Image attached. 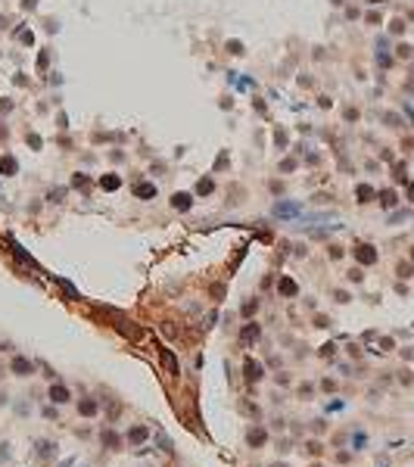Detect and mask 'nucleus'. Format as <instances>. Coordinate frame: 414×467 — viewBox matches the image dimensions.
Wrapping results in <instances>:
<instances>
[{
    "instance_id": "obj_1",
    "label": "nucleus",
    "mask_w": 414,
    "mask_h": 467,
    "mask_svg": "<svg viewBox=\"0 0 414 467\" xmlns=\"http://www.w3.org/2000/svg\"><path fill=\"white\" fill-rule=\"evenodd\" d=\"M352 256H355V262H358L361 268H368V265H377V259H380V252L374 249L370 243H358L352 249Z\"/></svg>"
},
{
    "instance_id": "obj_2",
    "label": "nucleus",
    "mask_w": 414,
    "mask_h": 467,
    "mask_svg": "<svg viewBox=\"0 0 414 467\" xmlns=\"http://www.w3.org/2000/svg\"><path fill=\"white\" fill-rule=\"evenodd\" d=\"M159 358H162V371L168 374L172 380H177V374H181V364H177V355L168 349V346H159Z\"/></svg>"
},
{
    "instance_id": "obj_3",
    "label": "nucleus",
    "mask_w": 414,
    "mask_h": 467,
    "mask_svg": "<svg viewBox=\"0 0 414 467\" xmlns=\"http://www.w3.org/2000/svg\"><path fill=\"white\" fill-rule=\"evenodd\" d=\"M112 327H115L122 336H128L131 343H137V339H143V330H140L137 324H134V321H128V318H115V321H112Z\"/></svg>"
},
{
    "instance_id": "obj_4",
    "label": "nucleus",
    "mask_w": 414,
    "mask_h": 467,
    "mask_svg": "<svg viewBox=\"0 0 414 467\" xmlns=\"http://www.w3.org/2000/svg\"><path fill=\"white\" fill-rule=\"evenodd\" d=\"M268 439H271V433H268L265 427H259V423H252V427L246 430V445L249 448H265Z\"/></svg>"
},
{
    "instance_id": "obj_5",
    "label": "nucleus",
    "mask_w": 414,
    "mask_h": 467,
    "mask_svg": "<svg viewBox=\"0 0 414 467\" xmlns=\"http://www.w3.org/2000/svg\"><path fill=\"white\" fill-rule=\"evenodd\" d=\"M243 377H246L249 383H259V380L265 377V368H261L256 358H243Z\"/></svg>"
},
{
    "instance_id": "obj_6",
    "label": "nucleus",
    "mask_w": 414,
    "mask_h": 467,
    "mask_svg": "<svg viewBox=\"0 0 414 467\" xmlns=\"http://www.w3.org/2000/svg\"><path fill=\"white\" fill-rule=\"evenodd\" d=\"M10 371L16 374V377H31V374H35V361H31V358H22V355H16V358L10 361Z\"/></svg>"
},
{
    "instance_id": "obj_7",
    "label": "nucleus",
    "mask_w": 414,
    "mask_h": 467,
    "mask_svg": "<svg viewBox=\"0 0 414 467\" xmlns=\"http://www.w3.org/2000/svg\"><path fill=\"white\" fill-rule=\"evenodd\" d=\"M100 443H103V448H109V452H118V448H122V436H118L112 427H103L100 430Z\"/></svg>"
},
{
    "instance_id": "obj_8",
    "label": "nucleus",
    "mask_w": 414,
    "mask_h": 467,
    "mask_svg": "<svg viewBox=\"0 0 414 467\" xmlns=\"http://www.w3.org/2000/svg\"><path fill=\"white\" fill-rule=\"evenodd\" d=\"M47 399L53 405H65L72 399V393H69V386H65V383H53V386H50V393H47Z\"/></svg>"
},
{
    "instance_id": "obj_9",
    "label": "nucleus",
    "mask_w": 414,
    "mask_h": 467,
    "mask_svg": "<svg viewBox=\"0 0 414 467\" xmlns=\"http://www.w3.org/2000/svg\"><path fill=\"white\" fill-rule=\"evenodd\" d=\"M147 439H150V427H147V423H134V427L128 430V443L131 445H143Z\"/></svg>"
},
{
    "instance_id": "obj_10",
    "label": "nucleus",
    "mask_w": 414,
    "mask_h": 467,
    "mask_svg": "<svg viewBox=\"0 0 414 467\" xmlns=\"http://www.w3.org/2000/svg\"><path fill=\"white\" fill-rule=\"evenodd\" d=\"M78 414H81V418H97V414H100V399H81V402H78Z\"/></svg>"
},
{
    "instance_id": "obj_11",
    "label": "nucleus",
    "mask_w": 414,
    "mask_h": 467,
    "mask_svg": "<svg viewBox=\"0 0 414 467\" xmlns=\"http://www.w3.org/2000/svg\"><path fill=\"white\" fill-rule=\"evenodd\" d=\"M355 200H358L361 206H368V202L377 200V190H374L370 184H358V187H355Z\"/></svg>"
},
{
    "instance_id": "obj_12",
    "label": "nucleus",
    "mask_w": 414,
    "mask_h": 467,
    "mask_svg": "<svg viewBox=\"0 0 414 467\" xmlns=\"http://www.w3.org/2000/svg\"><path fill=\"white\" fill-rule=\"evenodd\" d=\"M259 336H261V327L256 324V321H249V324L243 327V334H240V339H243V346H252V343H256Z\"/></svg>"
},
{
    "instance_id": "obj_13",
    "label": "nucleus",
    "mask_w": 414,
    "mask_h": 467,
    "mask_svg": "<svg viewBox=\"0 0 414 467\" xmlns=\"http://www.w3.org/2000/svg\"><path fill=\"white\" fill-rule=\"evenodd\" d=\"M277 293H281L283 299H290V296L299 293V287H296V280H293V277H281V280H277Z\"/></svg>"
},
{
    "instance_id": "obj_14",
    "label": "nucleus",
    "mask_w": 414,
    "mask_h": 467,
    "mask_svg": "<svg viewBox=\"0 0 414 467\" xmlns=\"http://www.w3.org/2000/svg\"><path fill=\"white\" fill-rule=\"evenodd\" d=\"M134 197H137V200H153L156 197V187L147 184V181H140V184H134Z\"/></svg>"
},
{
    "instance_id": "obj_15",
    "label": "nucleus",
    "mask_w": 414,
    "mask_h": 467,
    "mask_svg": "<svg viewBox=\"0 0 414 467\" xmlns=\"http://www.w3.org/2000/svg\"><path fill=\"white\" fill-rule=\"evenodd\" d=\"M377 200H380V206H383V209H392L395 202H399V193L386 187V190H380V193H377Z\"/></svg>"
},
{
    "instance_id": "obj_16",
    "label": "nucleus",
    "mask_w": 414,
    "mask_h": 467,
    "mask_svg": "<svg viewBox=\"0 0 414 467\" xmlns=\"http://www.w3.org/2000/svg\"><path fill=\"white\" fill-rule=\"evenodd\" d=\"M296 212H299V206H296V202H277V206L271 209V215L286 218V215H296Z\"/></svg>"
},
{
    "instance_id": "obj_17",
    "label": "nucleus",
    "mask_w": 414,
    "mask_h": 467,
    "mask_svg": "<svg viewBox=\"0 0 414 467\" xmlns=\"http://www.w3.org/2000/svg\"><path fill=\"white\" fill-rule=\"evenodd\" d=\"M172 206H174L177 212H187V209L193 206V197H190V193H174V197H172Z\"/></svg>"
},
{
    "instance_id": "obj_18",
    "label": "nucleus",
    "mask_w": 414,
    "mask_h": 467,
    "mask_svg": "<svg viewBox=\"0 0 414 467\" xmlns=\"http://www.w3.org/2000/svg\"><path fill=\"white\" fill-rule=\"evenodd\" d=\"M392 181L395 184H408V165H405V162H395L392 165Z\"/></svg>"
},
{
    "instance_id": "obj_19",
    "label": "nucleus",
    "mask_w": 414,
    "mask_h": 467,
    "mask_svg": "<svg viewBox=\"0 0 414 467\" xmlns=\"http://www.w3.org/2000/svg\"><path fill=\"white\" fill-rule=\"evenodd\" d=\"M100 187H103V190H118V187H122V178L118 175H103L100 178Z\"/></svg>"
},
{
    "instance_id": "obj_20",
    "label": "nucleus",
    "mask_w": 414,
    "mask_h": 467,
    "mask_svg": "<svg viewBox=\"0 0 414 467\" xmlns=\"http://www.w3.org/2000/svg\"><path fill=\"white\" fill-rule=\"evenodd\" d=\"M53 455H56V443H38V458H44V461H50Z\"/></svg>"
},
{
    "instance_id": "obj_21",
    "label": "nucleus",
    "mask_w": 414,
    "mask_h": 467,
    "mask_svg": "<svg viewBox=\"0 0 414 467\" xmlns=\"http://www.w3.org/2000/svg\"><path fill=\"white\" fill-rule=\"evenodd\" d=\"M16 168H19V162H16L13 156H3V159H0V175H16Z\"/></svg>"
},
{
    "instance_id": "obj_22",
    "label": "nucleus",
    "mask_w": 414,
    "mask_h": 467,
    "mask_svg": "<svg viewBox=\"0 0 414 467\" xmlns=\"http://www.w3.org/2000/svg\"><path fill=\"white\" fill-rule=\"evenodd\" d=\"M395 274H399L402 280L414 277V262H399V265H395Z\"/></svg>"
},
{
    "instance_id": "obj_23",
    "label": "nucleus",
    "mask_w": 414,
    "mask_h": 467,
    "mask_svg": "<svg viewBox=\"0 0 414 467\" xmlns=\"http://www.w3.org/2000/svg\"><path fill=\"white\" fill-rule=\"evenodd\" d=\"M215 190V184H212V178H202V181L196 184V197H209V193Z\"/></svg>"
},
{
    "instance_id": "obj_24",
    "label": "nucleus",
    "mask_w": 414,
    "mask_h": 467,
    "mask_svg": "<svg viewBox=\"0 0 414 467\" xmlns=\"http://www.w3.org/2000/svg\"><path fill=\"white\" fill-rule=\"evenodd\" d=\"M13 249H16V259H19V262H25V265H28V268H38V262H35V259H31V256H28V252H25V249H22V246H16V243H13Z\"/></svg>"
},
{
    "instance_id": "obj_25",
    "label": "nucleus",
    "mask_w": 414,
    "mask_h": 467,
    "mask_svg": "<svg viewBox=\"0 0 414 467\" xmlns=\"http://www.w3.org/2000/svg\"><path fill=\"white\" fill-rule=\"evenodd\" d=\"M305 452H308L311 458H318V455H324V445H321L318 439H308V443H305Z\"/></svg>"
},
{
    "instance_id": "obj_26",
    "label": "nucleus",
    "mask_w": 414,
    "mask_h": 467,
    "mask_svg": "<svg viewBox=\"0 0 414 467\" xmlns=\"http://www.w3.org/2000/svg\"><path fill=\"white\" fill-rule=\"evenodd\" d=\"M256 309H259V302H256V299H249V302H243V305H240V315H243V318H252V315H256Z\"/></svg>"
},
{
    "instance_id": "obj_27",
    "label": "nucleus",
    "mask_w": 414,
    "mask_h": 467,
    "mask_svg": "<svg viewBox=\"0 0 414 467\" xmlns=\"http://www.w3.org/2000/svg\"><path fill=\"white\" fill-rule=\"evenodd\" d=\"M156 443H159V448H162V452H172V439H168V436H165L162 430L156 433Z\"/></svg>"
},
{
    "instance_id": "obj_28",
    "label": "nucleus",
    "mask_w": 414,
    "mask_h": 467,
    "mask_svg": "<svg viewBox=\"0 0 414 467\" xmlns=\"http://www.w3.org/2000/svg\"><path fill=\"white\" fill-rule=\"evenodd\" d=\"M405 28H408V22H405V19H392V22H390V31H392V35H402Z\"/></svg>"
},
{
    "instance_id": "obj_29",
    "label": "nucleus",
    "mask_w": 414,
    "mask_h": 467,
    "mask_svg": "<svg viewBox=\"0 0 414 467\" xmlns=\"http://www.w3.org/2000/svg\"><path fill=\"white\" fill-rule=\"evenodd\" d=\"M72 187H78V190H87V187H90V181H87L84 175H75V178H72Z\"/></svg>"
},
{
    "instance_id": "obj_30",
    "label": "nucleus",
    "mask_w": 414,
    "mask_h": 467,
    "mask_svg": "<svg viewBox=\"0 0 414 467\" xmlns=\"http://www.w3.org/2000/svg\"><path fill=\"white\" fill-rule=\"evenodd\" d=\"M383 122L390 125V128H402V118H399V115H392V112H386V115H383Z\"/></svg>"
},
{
    "instance_id": "obj_31",
    "label": "nucleus",
    "mask_w": 414,
    "mask_h": 467,
    "mask_svg": "<svg viewBox=\"0 0 414 467\" xmlns=\"http://www.w3.org/2000/svg\"><path fill=\"white\" fill-rule=\"evenodd\" d=\"M349 280H352V284H361V280H365V271H361V265L349 271Z\"/></svg>"
},
{
    "instance_id": "obj_32",
    "label": "nucleus",
    "mask_w": 414,
    "mask_h": 467,
    "mask_svg": "<svg viewBox=\"0 0 414 467\" xmlns=\"http://www.w3.org/2000/svg\"><path fill=\"white\" fill-rule=\"evenodd\" d=\"M411 50H414V47H408V44H399V47H395V56H399V59H408V56H411Z\"/></svg>"
},
{
    "instance_id": "obj_33",
    "label": "nucleus",
    "mask_w": 414,
    "mask_h": 467,
    "mask_svg": "<svg viewBox=\"0 0 414 467\" xmlns=\"http://www.w3.org/2000/svg\"><path fill=\"white\" fill-rule=\"evenodd\" d=\"M333 352H336L333 343H324V346H321V355H324V358H333Z\"/></svg>"
},
{
    "instance_id": "obj_34",
    "label": "nucleus",
    "mask_w": 414,
    "mask_h": 467,
    "mask_svg": "<svg viewBox=\"0 0 414 467\" xmlns=\"http://www.w3.org/2000/svg\"><path fill=\"white\" fill-rule=\"evenodd\" d=\"M321 389H324V393H333V389H336V380H330V377L321 380Z\"/></svg>"
},
{
    "instance_id": "obj_35",
    "label": "nucleus",
    "mask_w": 414,
    "mask_h": 467,
    "mask_svg": "<svg viewBox=\"0 0 414 467\" xmlns=\"http://www.w3.org/2000/svg\"><path fill=\"white\" fill-rule=\"evenodd\" d=\"M227 50H231L234 56H240V53H243V44H240V41H231V44H227Z\"/></svg>"
},
{
    "instance_id": "obj_36",
    "label": "nucleus",
    "mask_w": 414,
    "mask_h": 467,
    "mask_svg": "<svg viewBox=\"0 0 414 467\" xmlns=\"http://www.w3.org/2000/svg\"><path fill=\"white\" fill-rule=\"evenodd\" d=\"M333 299H336V302H349V299H352V296H349V293H346V290H333Z\"/></svg>"
},
{
    "instance_id": "obj_37",
    "label": "nucleus",
    "mask_w": 414,
    "mask_h": 467,
    "mask_svg": "<svg viewBox=\"0 0 414 467\" xmlns=\"http://www.w3.org/2000/svg\"><path fill=\"white\" fill-rule=\"evenodd\" d=\"M311 393H315V386H311V383H302V386H299V396H302V399H308Z\"/></svg>"
},
{
    "instance_id": "obj_38",
    "label": "nucleus",
    "mask_w": 414,
    "mask_h": 467,
    "mask_svg": "<svg viewBox=\"0 0 414 467\" xmlns=\"http://www.w3.org/2000/svg\"><path fill=\"white\" fill-rule=\"evenodd\" d=\"M293 168H296V159H283L281 162V172H293Z\"/></svg>"
},
{
    "instance_id": "obj_39",
    "label": "nucleus",
    "mask_w": 414,
    "mask_h": 467,
    "mask_svg": "<svg viewBox=\"0 0 414 467\" xmlns=\"http://www.w3.org/2000/svg\"><path fill=\"white\" fill-rule=\"evenodd\" d=\"M390 349H392V339L383 336V339H380V352H390Z\"/></svg>"
},
{
    "instance_id": "obj_40",
    "label": "nucleus",
    "mask_w": 414,
    "mask_h": 467,
    "mask_svg": "<svg viewBox=\"0 0 414 467\" xmlns=\"http://www.w3.org/2000/svg\"><path fill=\"white\" fill-rule=\"evenodd\" d=\"M352 445H355V448L365 445V433H355V436H352Z\"/></svg>"
},
{
    "instance_id": "obj_41",
    "label": "nucleus",
    "mask_w": 414,
    "mask_h": 467,
    "mask_svg": "<svg viewBox=\"0 0 414 467\" xmlns=\"http://www.w3.org/2000/svg\"><path fill=\"white\" fill-rule=\"evenodd\" d=\"M118 411H122V408H118V402H109V418L115 421V418H118Z\"/></svg>"
},
{
    "instance_id": "obj_42",
    "label": "nucleus",
    "mask_w": 414,
    "mask_h": 467,
    "mask_svg": "<svg viewBox=\"0 0 414 467\" xmlns=\"http://www.w3.org/2000/svg\"><path fill=\"white\" fill-rule=\"evenodd\" d=\"M343 115H346V118H349V122H355V118H358V109H352V106H349V109H346V112H343Z\"/></svg>"
},
{
    "instance_id": "obj_43",
    "label": "nucleus",
    "mask_w": 414,
    "mask_h": 467,
    "mask_svg": "<svg viewBox=\"0 0 414 467\" xmlns=\"http://www.w3.org/2000/svg\"><path fill=\"white\" fill-rule=\"evenodd\" d=\"M315 324H318V327H330V321H327V315H318Z\"/></svg>"
},
{
    "instance_id": "obj_44",
    "label": "nucleus",
    "mask_w": 414,
    "mask_h": 467,
    "mask_svg": "<svg viewBox=\"0 0 414 467\" xmlns=\"http://www.w3.org/2000/svg\"><path fill=\"white\" fill-rule=\"evenodd\" d=\"M343 256V246H330V259H340Z\"/></svg>"
},
{
    "instance_id": "obj_45",
    "label": "nucleus",
    "mask_w": 414,
    "mask_h": 467,
    "mask_svg": "<svg viewBox=\"0 0 414 467\" xmlns=\"http://www.w3.org/2000/svg\"><path fill=\"white\" fill-rule=\"evenodd\" d=\"M274 137H277V147H283V143H286V131H277Z\"/></svg>"
},
{
    "instance_id": "obj_46",
    "label": "nucleus",
    "mask_w": 414,
    "mask_h": 467,
    "mask_svg": "<svg viewBox=\"0 0 414 467\" xmlns=\"http://www.w3.org/2000/svg\"><path fill=\"white\" fill-rule=\"evenodd\" d=\"M28 143H31L35 150H41V137H38V134H31V137H28Z\"/></svg>"
},
{
    "instance_id": "obj_47",
    "label": "nucleus",
    "mask_w": 414,
    "mask_h": 467,
    "mask_svg": "<svg viewBox=\"0 0 414 467\" xmlns=\"http://www.w3.org/2000/svg\"><path fill=\"white\" fill-rule=\"evenodd\" d=\"M6 448H10V445H6V443H3V445H0V461H6V458H10V452H6Z\"/></svg>"
},
{
    "instance_id": "obj_48",
    "label": "nucleus",
    "mask_w": 414,
    "mask_h": 467,
    "mask_svg": "<svg viewBox=\"0 0 414 467\" xmlns=\"http://www.w3.org/2000/svg\"><path fill=\"white\" fill-rule=\"evenodd\" d=\"M408 202H414V181H408Z\"/></svg>"
},
{
    "instance_id": "obj_49",
    "label": "nucleus",
    "mask_w": 414,
    "mask_h": 467,
    "mask_svg": "<svg viewBox=\"0 0 414 467\" xmlns=\"http://www.w3.org/2000/svg\"><path fill=\"white\" fill-rule=\"evenodd\" d=\"M271 467H290V464H286V461H274Z\"/></svg>"
},
{
    "instance_id": "obj_50",
    "label": "nucleus",
    "mask_w": 414,
    "mask_h": 467,
    "mask_svg": "<svg viewBox=\"0 0 414 467\" xmlns=\"http://www.w3.org/2000/svg\"><path fill=\"white\" fill-rule=\"evenodd\" d=\"M411 262H414V249H411Z\"/></svg>"
},
{
    "instance_id": "obj_51",
    "label": "nucleus",
    "mask_w": 414,
    "mask_h": 467,
    "mask_svg": "<svg viewBox=\"0 0 414 467\" xmlns=\"http://www.w3.org/2000/svg\"><path fill=\"white\" fill-rule=\"evenodd\" d=\"M311 467H321V464H311Z\"/></svg>"
}]
</instances>
